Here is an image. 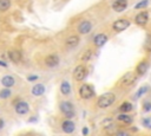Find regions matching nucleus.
Returning <instances> with one entry per match:
<instances>
[{"mask_svg": "<svg viewBox=\"0 0 151 136\" xmlns=\"http://www.w3.org/2000/svg\"><path fill=\"white\" fill-rule=\"evenodd\" d=\"M129 26H130V22L127 19H118V20H116L115 23H113V25H112L113 30L117 31V32H122V31L126 30Z\"/></svg>", "mask_w": 151, "mask_h": 136, "instance_id": "obj_4", "label": "nucleus"}, {"mask_svg": "<svg viewBox=\"0 0 151 136\" xmlns=\"http://www.w3.org/2000/svg\"><path fill=\"white\" fill-rule=\"evenodd\" d=\"M27 79H28L30 82H32V80H35V79H38V76H28V77H27Z\"/></svg>", "mask_w": 151, "mask_h": 136, "instance_id": "obj_29", "label": "nucleus"}, {"mask_svg": "<svg viewBox=\"0 0 151 136\" xmlns=\"http://www.w3.org/2000/svg\"><path fill=\"white\" fill-rule=\"evenodd\" d=\"M91 56H92V52L90 50H87V51H85V52L83 53V57H82V59L84 60V62H86V60H89L90 58H91Z\"/></svg>", "mask_w": 151, "mask_h": 136, "instance_id": "obj_25", "label": "nucleus"}, {"mask_svg": "<svg viewBox=\"0 0 151 136\" xmlns=\"http://www.w3.org/2000/svg\"><path fill=\"white\" fill-rule=\"evenodd\" d=\"M115 99H116V96L113 95L112 92H106V94L102 95V96L98 98L97 104H98L99 108L104 109V108L110 107V105L113 103V102H115Z\"/></svg>", "mask_w": 151, "mask_h": 136, "instance_id": "obj_1", "label": "nucleus"}, {"mask_svg": "<svg viewBox=\"0 0 151 136\" xmlns=\"http://www.w3.org/2000/svg\"><path fill=\"white\" fill-rule=\"evenodd\" d=\"M79 43V37L78 36H70L67 39H66V45L69 47H74L77 46Z\"/></svg>", "mask_w": 151, "mask_h": 136, "instance_id": "obj_18", "label": "nucleus"}, {"mask_svg": "<svg viewBox=\"0 0 151 136\" xmlns=\"http://www.w3.org/2000/svg\"><path fill=\"white\" fill-rule=\"evenodd\" d=\"M148 4H149V1L148 0H143V1H139L136 6H135V8H137V10H141V8H144V7H146L148 6Z\"/></svg>", "mask_w": 151, "mask_h": 136, "instance_id": "obj_24", "label": "nucleus"}, {"mask_svg": "<svg viewBox=\"0 0 151 136\" xmlns=\"http://www.w3.org/2000/svg\"><path fill=\"white\" fill-rule=\"evenodd\" d=\"M136 80H137V75L135 72H127L123 76L122 84H124V85H131V84H134Z\"/></svg>", "mask_w": 151, "mask_h": 136, "instance_id": "obj_6", "label": "nucleus"}, {"mask_svg": "<svg viewBox=\"0 0 151 136\" xmlns=\"http://www.w3.org/2000/svg\"><path fill=\"white\" fill-rule=\"evenodd\" d=\"M93 42H94V45L100 47V46H103L107 42V36L105 35V33H99V35H97L96 37H94Z\"/></svg>", "mask_w": 151, "mask_h": 136, "instance_id": "obj_12", "label": "nucleus"}, {"mask_svg": "<svg viewBox=\"0 0 151 136\" xmlns=\"http://www.w3.org/2000/svg\"><path fill=\"white\" fill-rule=\"evenodd\" d=\"M79 95H80L82 98L89 99V98L93 97L94 90H93V88L91 85H89V84H83V85L80 87V89H79Z\"/></svg>", "mask_w": 151, "mask_h": 136, "instance_id": "obj_2", "label": "nucleus"}, {"mask_svg": "<svg viewBox=\"0 0 151 136\" xmlns=\"http://www.w3.org/2000/svg\"><path fill=\"white\" fill-rule=\"evenodd\" d=\"M144 108H145V110H149V109H150V108H151V105H150V104H149V103H146V104H145V105H144Z\"/></svg>", "mask_w": 151, "mask_h": 136, "instance_id": "obj_32", "label": "nucleus"}, {"mask_svg": "<svg viewBox=\"0 0 151 136\" xmlns=\"http://www.w3.org/2000/svg\"><path fill=\"white\" fill-rule=\"evenodd\" d=\"M62 128H63V130H64L66 134H71V133H73V130H74V123H73L72 121H64Z\"/></svg>", "mask_w": 151, "mask_h": 136, "instance_id": "obj_14", "label": "nucleus"}, {"mask_svg": "<svg viewBox=\"0 0 151 136\" xmlns=\"http://www.w3.org/2000/svg\"><path fill=\"white\" fill-rule=\"evenodd\" d=\"M148 69H149V63L145 62V60H143V62H141V63L138 64V66H137V74H138V75H144V74L148 71Z\"/></svg>", "mask_w": 151, "mask_h": 136, "instance_id": "obj_17", "label": "nucleus"}, {"mask_svg": "<svg viewBox=\"0 0 151 136\" xmlns=\"http://www.w3.org/2000/svg\"><path fill=\"white\" fill-rule=\"evenodd\" d=\"M91 28H92V24L90 22H87V20L82 22L79 24V26H78V31H79V33H82V35H86V33H89L91 31Z\"/></svg>", "mask_w": 151, "mask_h": 136, "instance_id": "obj_11", "label": "nucleus"}, {"mask_svg": "<svg viewBox=\"0 0 151 136\" xmlns=\"http://www.w3.org/2000/svg\"><path fill=\"white\" fill-rule=\"evenodd\" d=\"M0 66H4V67H6V66H7V64H6V63H4V62H1V60H0Z\"/></svg>", "mask_w": 151, "mask_h": 136, "instance_id": "obj_33", "label": "nucleus"}, {"mask_svg": "<svg viewBox=\"0 0 151 136\" xmlns=\"http://www.w3.org/2000/svg\"><path fill=\"white\" fill-rule=\"evenodd\" d=\"M45 64L48 66V67H54L59 64V57L57 55H50L46 57L45 59Z\"/></svg>", "mask_w": 151, "mask_h": 136, "instance_id": "obj_9", "label": "nucleus"}, {"mask_svg": "<svg viewBox=\"0 0 151 136\" xmlns=\"http://www.w3.org/2000/svg\"><path fill=\"white\" fill-rule=\"evenodd\" d=\"M89 133V129L87 128H83V135H87Z\"/></svg>", "mask_w": 151, "mask_h": 136, "instance_id": "obj_31", "label": "nucleus"}, {"mask_svg": "<svg viewBox=\"0 0 151 136\" xmlns=\"http://www.w3.org/2000/svg\"><path fill=\"white\" fill-rule=\"evenodd\" d=\"M145 91H148V87H143V88H141V89L138 90V92L136 94L135 98H138V97H141L143 94H145Z\"/></svg>", "mask_w": 151, "mask_h": 136, "instance_id": "obj_27", "label": "nucleus"}, {"mask_svg": "<svg viewBox=\"0 0 151 136\" xmlns=\"http://www.w3.org/2000/svg\"><path fill=\"white\" fill-rule=\"evenodd\" d=\"M28 110H30V107H28V104L26 103V102H24V101L18 102V103L15 104V111L19 115H25V114L28 112Z\"/></svg>", "mask_w": 151, "mask_h": 136, "instance_id": "obj_7", "label": "nucleus"}, {"mask_svg": "<svg viewBox=\"0 0 151 136\" xmlns=\"http://www.w3.org/2000/svg\"><path fill=\"white\" fill-rule=\"evenodd\" d=\"M4 126H5V122L1 120V118H0V129H3V128H4Z\"/></svg>", "mask_w": 151, "mask_h": 136, "instance_id": "obj_30", "label": "nucleus"}, {"mask_svg": "<svg viewBox=\"0 0 151 136\" xmlns=\"http://www.w3.org/2000/svg\"><path fill=\"white\" fill-rule=\"evenodd\" d=\"M8 57L13 63H19L21 60V53L18 50H12L8 52Z\"/></svg>", "mask_w": 151, "mask_h": 136, "instance_id": "obj_13", "label": "nucleus"}, {"mask_svg": "<svg viewBox=\"0 0 151 136\" xmlns=\"http://www.w3.org/2000/svg\"><path fill=\"white\" fill-rule=\"evenodd\" d=\"M119 110H121L122 112H129V111L132 110V105H131V103H129V102H125V103H123V104L121 105Z\"/></svg>", "mask_w": 151, "mask_h": 136, "instance_id": "obj_22", "label": "nucleus"}, {"mask_svg": "<svg viewBox=\"0 0 151 136\" xmlns=\"http://www.w3.org/2000/svg\"><path fill=\"white\" fill-rule=\"evenodd\" d=\"M145 50L146 51H151V35H149L146 37V42H145Z\"/></svg>", "mask_w": 151, "mask_h": 136, "instance_id": "obj_26", "label": "nucleus"}, {"mask_svg": "<svg viewBox=\"0 0 151 136\" xmlns=\"http://www.w3.org/2000/svg\"><path fill=\"white\" fill-rule=\"evenodd\" d=\"M126 7H127V1H126V0H116V1L112 4V8H113V11H116V12H123Z\"/></svg>", "mask_w": 151, "mask_h": 136, "instance_id": "obj_8", "label": "nucleus"}, {"mask_svg": "<svg viewBox=\"0 0 151 136\" xmlns=\"http://www.w3.org/2000/svg\"><path fill=\"white\" fill-rule=\"evenodd\" d=\"M45 92V87L43 84H35V85L32 88V94L34 96H42Z\"/></svg>", "mask_w": 151, "mask_h": 136, "instance_id": "obj_15", "label": "nucleus"}, {"mask_svg": "<svg viewBox=\"0 0 151 136\" xmlns=\"http://www.w3.org/2000/svg\"><path fill=\"white\" fill-rule=\"evenodd\" d=\"M60 91H62L63 95H69V94L71 92V85H70L69 82L64 80V82L62 83V85H60Z\"/></svg>", "mask_w": 151, "mask_h": 136, "instance_id": "obj_19", "label": "nucleus"}, {"mask_svg": "<svg viewBox=\"0 0 151 136\" xmlns=\"http://www.w3.org/2000/svg\"><path fill=\"white\" fill-rule=\"evenodd\" d=\"M11 90L8 89V88H5V89H3L1 91H0V98H3V99H6V98H8L10 96H11Z\"/></svg>", "mask_w": 151, "mask_h": 136, "instance_id": "obj_23", "label": "nucleus"}, {"mask_svg": "<svg viewBox=\"0 0 151 136\" xmlns=\"http://www.w3.org/2000/svg\"><path fill=\"white\" fill-rule=\"evenodd\" d=\"M14 83H15V80H14V78H13L12 76H5V77L1 79V84H3L5 88H11V87H13Z\"/></svg>", "mask_w": 151, "mask_h": 136, "instance_id": "obj_16", "label": "nucleus"}, {"mask_svg": "<svg viewBox=\"0 0 151 136\" xmlns=\"http://www.w3.org/2000/svg\"><path fill=\"white\" fill-rule=\"evenodd\" d=\"M60 110H62V112H63L66 117H69V118H71V117L74 116V108H73V105L70 103V102H67V101L62 102Z\"/></svg>", "mask_w": 151, "mask_h": 136, "instance_id": "obj_3", "label": "nucleus"}, {"mask_svg": "<svg viewBox=\"0 0 151 136\" xmlns=\"http://www.w3.org/2000/svg\"><path fill=\"white\" fill-rule=\"evenodd\" d=\"M117 118H118V121H122V122H124V123H126V124H129V123H131V122H132V118H131L130 116L125 115L124 112H123L122 115H119Z\"/></svg>", "mask_w": 151, "mask_h": 136, "instance_id": "obj_21", "label": "nucleus"}, {"mask_svg": "<svg viewBox=\"0 0 151 136\" xmlns=\"http://www.w3.org/2000/svg\"><path fill=\"white\" fill-rule=\"evenodd\" d=\"M148 20H149V13L148 12H141L139 14L136 15V24L137 25L143 26L148 23Z\"/></svg>", "mask_w": 151, "mask_h": 136, "instance_id": "obj_10", "label": "nucleus"}, {"mask_svg": "<svg viewBox=\"0 0 151 136\" xmlns=\"http://www.w3.org/2000/svg\"><path fill=\"white\" fill-rule=\"evenodd\" d=\"M116 136H130L126 131H118L117 134H116Z\"/></svg>", "mask_w": 151, "mask_h": 136, "instance_id": "obj_28", "label": "nucleus"}, {"mask_svg": "<svg viewBox=\"0 0 151 136\" xmlns=\"http://www.w3.org/2000/svg\"><path fill=\"white\" fill-rule=\"evenodd\" d=\"M11 7L10 0H0V12H5Z\"/></svg>", "mask_w": 151, "mask_h": 136, "instance_id": "obj_20", "label": "nucleus"}, {"mask_svg": "<svg viewBox=\"0 0 151 136\" xmlns=\"http://www.w3.org/2000/svg\"><path fill=\"white\" fill-rule=\"evenodd\" d=\"M86 67L84 65H78L73 71V77L76 80H83L86 76Z\"/></svg>", "mask_w": 151, "mask_h": 136, "instance_id": "obj_5", "label": "nucleus"}]
</instances>
